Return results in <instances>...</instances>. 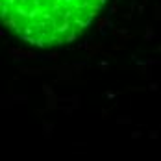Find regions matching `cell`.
Segmentation results:
<instances>
[{
    "mask_svg": "<svg viewBox=\"0 0 161 161\" xmlns=\"http://www.w3.org/2000/svg\"><path fill=\"white\" fill-rule=\"evenodd\" d=\"M106 0H0V22L35 47L70 43L85 32Z\"/></svg>",
    "mask_w": 161,
    "mask_h": 161,
    "instance_id": "obj_1",
    "label": "cell"
}]
</instances>
